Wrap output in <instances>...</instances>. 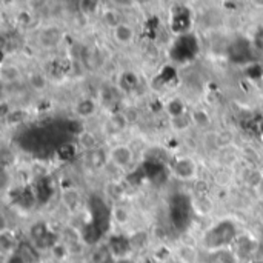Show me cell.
<instances>
[{"instance_id": "1", "label": "cell", "mask_w": 263, "mask_h": 263, "mask_svg": "<svg viewBox=\"0 0 263 263\" xmlns=\"http://www.w3.org/2000/svg\"><path fill=\"white\" fill-rule=\"evenodd\" d=\"M237 239V227L233 220L225 219L208 228L202 237V243L208 251H222L231 247Z\"/></svg>"}, {"instance_id": "2", "label": "cell", "mask_w": 263, "mask_h": 263, "mask_svg": "<svg viewBox=\"0 0 263 263\" xmlns=\"http://www.w3.org/2000/svg\"><path fill=\"white\" fill-rule=\"evenodd\" d=\"M171 59L176 62H190L199 54V40L194 34L186 32L177 35L170 49Z\"/></svg>"}, {"instance_id": "3", "label": "cell", "mask_w": 263, "mask_h": 263, "mask_svg": "<svg viewBox=\"0 0 263 263\" xmlns=\"http://www.w3.org/2000/svg\"><path fill=\"white\" fill-rule=\"evenodd\" d=\"M228 59L237 65H247L254 60L256 48L253 45V40H248L245 37H236L230 46H228Z\"/></svg>"}, {"instance_id": "4", "label": "cell", "mask_w": 263, "mask_h": 263, "mask_svg": "<svg viewBox=\"0 0 263 263\" xmlns=\"http://www.w3.org/2000/svg\"><path fill=\"white\" fill-rule=\"evenodd\" d=\"M170 217L173 225L177 230H183L188 227L191 220V205L185 197H174L170 208Z\"/></svg>"}, {"instance_id": "5", "label": "cell", "mask_w": 263, "mask_h": 263, "mask_svg": "<svg viewBox=\"0 0 263 263\" xmlns=\"http://www.w3.org/2000/svg\"><path fill=\"white\" fill-rule=\"evenodd\" d=\"M170 26L176 32V35L190 32V29L193 26V12L190 11V8L186 5H177L171 11Z\"/></svg>"}, {"instance_id": "6", "label": "cell", "mask_w": 263, "mask_h": 263, "mask_svg": "<svg viewBox=\"0 0 263 263\" xmlns=\"http://www.w3.org/2000/svg\"><path fill=\"white\" fill-rule=\"evenodd\" d=\"M31 239L34 242V247L39 248V250H51L57 243L55 236L51 233V230L43 222H39V223L32 225Z\"/></svg>"}, {"instance_id": "7", "label": "cell", "mask_w": 263, "mask_h": 263, "mask_svg": "<svg viewBox=\"0 0 263 263\" xmlns=\"http://www.w3.org/2000/svg\"><path fill=\"white\" fill-rule=\"evenodd\" d=\"M109 156V162L120 170H126L134 159V153L128 145H116L108 151Z\"/></svg>"}, {"instance_id": "8", "label": "cell", "mask_w": 263, "mask_h": 263, "mask_svg": "<svg viewBox=\"0 0 263 263\" xmlns=\"http://www.w3.org/2000/svg\"><path fill=\"white\" fill-rule=\"evenodd\" d=\"M108 251L112 257H126L131 251V242L125 236H112L108 243Z\"/></svg>"}, {"instance_id": "9", "label": "cell", "mask_w": 263, "mask_h": 263, "mask_svg": "<svg viewBox=\"0 0 263 263\" xmlns=\"http://www.w3.org/2000/svg\"><path fill=\"white\" fill-rule=\"evenodd\" d=\"M108 160H109V156L102 148H96V149L86 151V154H85V165H88L91 170L103 168Z\"/></svg>"}, {"instance_id": "10", "label": "cell", "mask_w": 263, "mask_h": 263, "mask_svg": "<svg viewBox=\"0 0 263 263\" xmlns=\"http://www.w3.org/2000/svg\"><path fill=\"white\" fill-rule=\"evenodd\" d=\"M173 171L177 177L180 179H193L194 174H196V165L191 159H179L176 160L174 166H173Z\"/></svg>"}, {"instance_id": "11", "label": "cell", "mask_w": 263, "mask_h": 263, "mask_svg": "<svg viewBox=\"0 0 263 263\" xmlns=\"http://www.w3.org/2000/svg\"><path fill=\"white\" fill-rule=\"evenodd\" d=\"M112 34H114V39L120 45H128L134 39V29H133V26L128 25V23H125V22H120L119 25H116L112 28Z\"/></svg>"}, {"instance_id": "12", "label": "cell", "mask_w": 263, "mask_h": 263, "mask_svg": "<svg viewBox=\"0 0 263 263\" xmlns=\"http://www.w3.org/2000/svg\"><path fill=\"white\" fill-rule=\"evenodd\" d=\"M126 126V120L122 114H112L103 125V129L108 136H117L120 134Z\"/></svg>"}, {"instance_id": "13", "label": "cell", "mask_w": 263, "mask_h": 263, "mask_svg": "<svg viewBox=\"0 0 263 263\" xmlns=\"http://www.w3.org/2000/svg\"><path fill=\"white\" fill-rule=\"evenodd\" d=\"M74 111H76V114H77L80 119H89V117H92V116L96 114V111H97V103H96L92 99L86 97V99H82V100H79V102L76 103Z\"/></svg>"}, {"instance_id": "14", "label": "cell", "mask_w": 263, "mask_h": 263, "mask_svg": "<svg viewBox=\"0 0 263 263\" xmlns=\"http://www.w3.org/2000/svg\"><path fill=\"white\" fill-rule=\"evenodd\" d=\"M60 39H62V32L57 29V28H46L43 32H42V35H40V42H42V45L43 46H46V48H52V46H55L59 42H60Z\"/></svg>"}, {"instance_id": "15", "label": "cell", "mask_w": 263, "mask_h": 263, "mask_svg": "<svg viewBox=\"0 0 263 263\" xmlns=\"http://www.w3.org/2000/svg\"><path fill=\"white\" fill-rule=\"evenodd\" d=\"M2 80L5 85H12V83H17L20 79H22V74L18 71L17 66L14 65H3L2 68Z\"/></svg>"}, {"instance_id": "16", "label": "cell", "mask_w": 263, "mask_h": 263, "mask_svg": "<svg viewBox=\"0 0 263 263\" xmlns=\"http://www.w3.org/2000/svg\"><path fill=\"white\" fill-rule=\"evenodd\" d=\"M119 85H120L122 91H125V92H133V91L137 88V85H139V77H137L134 72L126 71V72H123V74L120 76Z\"/></svg>"}, {"instance_id": "17", "label": "cell", "mask_w": 263, "mask_h": 263, "mask_svg": "<svg viewBox=\"0 0 263 263\" xmlns=\"http://www.w3.org/2000/svg\"><path fill=\"white\" fill-rule=\"evenodd\" d=\"M51 193H52V188H51V185H49L48 180H40V182H37L35 190H34V194H35L37 202H40V203L48 202V200L51 199Z\"/></svg>"}, {"instance_id": "18", "label": "cell", "mask_w": 263, "mask_h": 263, "mask_svg": "<svg viewBox=\"0 0 263 263\" xmlns=\"http://www.w3.org/2000/svg\"><path fill=\"white\" fill-rule=\"evenodd\" d=\"M79 145L85 149V151H91V149H96L99 148L97 146V137L89 133V131H82L79 134Z\"/></svg>"}, {"instance_id": "19", "label": "cell", "mask_w": 263, "mask_h": 263, "mask_svg": "<svg viewBox=\"0 0 263 263\" xmlns=\"http://www.w3.org/2000/svg\"><path fill=\"white\" fill-rule=\"evenodd\" d=\"M191 116L190 114H182V116H177V117H171V128L177 133H182L185 131L190 125H191Z\"/></svg>"}, {"instance_id": "20", "label": "cell", "mask_w": 263, "mask_h": 263, "mask_svg": "<svg viewBox=\"0 0 263 263\" xmlns=\"http://www.w3.org/2000/svg\"><path fill=\"white\" fill-rule=\"evenodd\" d=\"M0 243H2V250H3V253H6V256L15 251V239H14V234H9L8 231H2Z\"/></svg>"}, {"instance_id": "21", "label": "cell", "mask_w": 263, "mask_h": 263, "mask_svg": "<svg viewBox=\"0 0 263 263\" xmlns=\"http://www.w3.org/2000/svg\"><path fill=\"white\" fill-rule=\"evenodd\" d=\"M190 116H191V120H193L196 125H199V126H206V125H210V122H211V117H210L208 111H205V109H202V108L194 109Z\"/></svg>"}, {"instance_id": "22", "label": "cell", "mask_w": 263, "mask_h": 263, "mask_svg": "<svg viewBox=\"0 0 263 263\" xmlns=\"http://www.w3.org/2000/svg\"><path fill=\"white\" fill-rule=\"evenodd\" d=\"M166 111L171 117H177V116H182V114H186L185 112V105L179 100V99H174L171 100L168 105H166Z\"/></svg>"}, {"instance_id": "23", "label": "cell", "mask_w": 263, "mask_h": 263, "mask_svg": "<svg viewBox=\"0 0 263 263\" xmlns=\"http://www.w3.org/2000/svg\"><path fill=\"white\" fill-rule=\"evenodd\" d=\"M100 5V0H79V8L83 14H94Z\"/></svg>"}, {"instance_id": "24", "label": "cell", "mask_w": 263, "mask_h": 263, "mask_svg": "<svg viewBox=\"0 0 263 263\" xmlns=\"http://www.w3.org/2000/svg\"><path fill=\"white\" fill-rule=\"evenodd\" d=\"M3 263H29L28 262V257L23 254V253H20V251H14V253H11V254H8L6 257H5V262Z\"/></svg>"}, {"instance_id": "25", "label": "cell", "mask_w": 263, "mask_h": 263, "mask_svg": "<svg viewBox=\"0 0 263 263\" xmlns=\"http://www.w3.org/2000/svg\"><path fill=\"white\" fill-rule=\"evenodd\" d=\"M29 85L34 89H43V88H46V79L42 74H32L29 77Z\"/></svg>"}, {"instance_id": "26", "label": "cell", "mask_w": 263, "mask_h": 263, "mask_svg": "<svg viewBox=\"0 0 263 263\" xmlns=\"http://www.w3.org/2000/svg\"><path fill=\"white\" fill-rule=\"evenodd\" d=\"M251 40H253V45H254L256 51L257 52H263V26L256 29V32H254Z\"/></svg>"}, {"instance_id": "27", "label": "cell", "mask_w": 263, "mask_h": 263, "mask_svg": "<svg viewBox=\"0 0 263 263\" xmlns=\"http://www.w3.org/2000/svg\"><path fill=\"white\" fill-rule=\"evenodd\" d=\"M109 2L119 8H126V6H131L134 3V0H109Z\"/></svg>"}, {"instance_id": "28", "label": "cell", "mask_w": 263, "mask_h": 263, "mask_svg": "<svg viewBox=\"0 0 263 263\" xmlns=\"http://www.w3.org/2000/svg\"><path fill=\"white\" fill-rule=\"evenodd\" d=\"M260 247H262V251H263V239H262V243H260Z\"/></svg>"}, {"instance_id": "29", "label": "cell", "mask_w": 263, "mask_h": 263, "mask_svg": "<svg viewBox=\"0 0 263 263\" xmlns=\"http://www.w3.org/2000/svg\"><path fill=\"white\" fill-rule=\"evenodd\" d=\"M180 2H188V0H180Z\"/></svg>"}]
</instances>
